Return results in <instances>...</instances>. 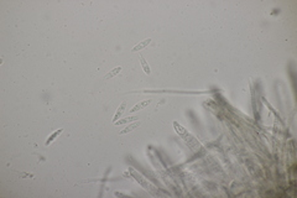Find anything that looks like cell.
<instances>
[{
    "instance_id": "obj_6",
    "label": "cell",
    "mask_w": 297,
    "mask_h": 198,
    "mask_svg": "<svg viewBox=\"0 0 297 198\" xmlns=\"http://www.w3.org/2000/svg\"><path fill=\"white\" fill-rule=\"evenodd\" d=\"M121 72V67H115V68H113L109 73H106L105 76H104V79H110V78H113V77H115L118 73H120Z\"/></svg>"
},
{
    "instance_id": "obj_7",
    "label": "cell",
    "mask_w": 297,
    "mask_h": 198,
    "mask_svg": "<svg viewBox=\"0 0 297 198\" xmlns=\"http://www.w3.org/2000/svg\"><path fill=\"white\" fill-rule=\"evenodd\" d=\"M136 119H139V118H137V116H126V118H124V119H120V120L115 121L114 124H115V125H121V124H125V123L134 121V120H136Z\"/></svg>"
},
{
    "instance_id": "obj_2",
    "label": "cell",
    "mask_w": 297,
    "mask_h": 198,
    "mask_svg": "<svg viewBox=\"0 0 297 198\" xmlns=\"http://www.w3.org/2000/svg\"><path fill=\"white\" fill-rule=\"evenodd\" d=\"M125 106H126V103H125V101H123V103L120 104V106L118 108V110H116V113H115L114 118H113V121H114V123H115V121H118V120L120 119V116H121L123 111L125 110Z\"/></svg>"
},
{
    "instance_id": "obj_8",
    "label": "cell",
    "mask_w": 297,
    "mask_h": 198,
    "mask_svg": "<svg viewBox=\"0 0 297 198\" xmlns=\"http://www.w3.org/2000/svg\"><path fill=\"white\" fill-rule=\"evenodd\" d=\"M140 62H141V66H142V69L146 74H150L151 73V69H150V66L147 65V62L145 61V58L142 56H140Z\"/></svg>"
},
{
    "instance_id": "obj_4",
    "label": "cell",
    "mask_w": 297,
    "mask_h": 198,
    "mask_svg": "<svg viewBox=\"0 0 297 198\" xmlns=\"http://www.w3.org/2000/svg\"><path fill=\"white\" fill-rule=\"evenodd\" d=\"M150 104V100H144V101H140V103H137L136 105H134L131 109H130V113H135V111H137V110H140V109H142V108H145L146 105H149Z\"/></svg>"
},
{
    "instance_id": "obj_3",
    "label": "cell",
    "mask_w": 297,
    "mask_h": 198,
    "mask_svg": "<svg viewBox=\"0 0 297 198\" xmlns=\"http://www.w3.org/2000/svg\"><path fill=\"white\" fill-rule=\"evenodd\" d=\"M139 126H140V121H136V123H134V124H131V125H128L125 129L120 130V131H119V135H124V134L131 132V131H134L136 128H139Z\"/></svg>"
},
{
    "instance_id": "obj_5",
    "label": "cell",
    "mask_w": 297,
    "mask_h": 198,
    "mask_svg": "<svg viewBox=\"0 0 297 198\" xmlns=\"http://www.w3.org/2000/svg\"><path fill=\"white\" fill-rule=\"evenodd\" d=\"M62 131H63V129H58V130H56V131L53 132V134H52L51 136H48V139L46 140L45 145H46V146H48L50 144H52V142H53V141L56 140V137H57V136H58L60 134H62Z\"/></svg>"
},
{
    "instance_id": "obj_1",
    "label": "cell",
    "mask_w": 297,
    "mask_h": 198,
    "mask_svg": "<svg viewBox=\"0 0 297 198\" xmlns=\"http://www.w3.org/2000/svg\"><path fill=\"white\" fill-rule=\"evenodd\" d=\"M150 42H151V38H146V40H144V41L139 42L136 46H134L131 51H132V52H137L139 50H142V48H145V47H146V46H147Z\"/></svg>"
}]
</instances>
